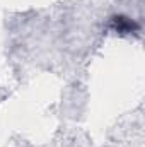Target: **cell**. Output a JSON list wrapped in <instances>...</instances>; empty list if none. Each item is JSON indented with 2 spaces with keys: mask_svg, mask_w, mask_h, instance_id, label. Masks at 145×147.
<instances>
[{
  "mask_svg": "<svg viewBox=\"0 0 145 147\" xmlns=\"http://www.w3.org/2000/svg\"><path fill=\"white\" fill-rule=\"evenodd\" d=\"M111 28L119 33V34H128V33H135L138 29V24L135 21H132L130 17L125 16H116L111 19Z\"/></svg>",
  "mask_w": 145,
  "mask_h": 147,
  "instance_id": "6da1fadb",
  "label": "cell"
}]
</instances>
